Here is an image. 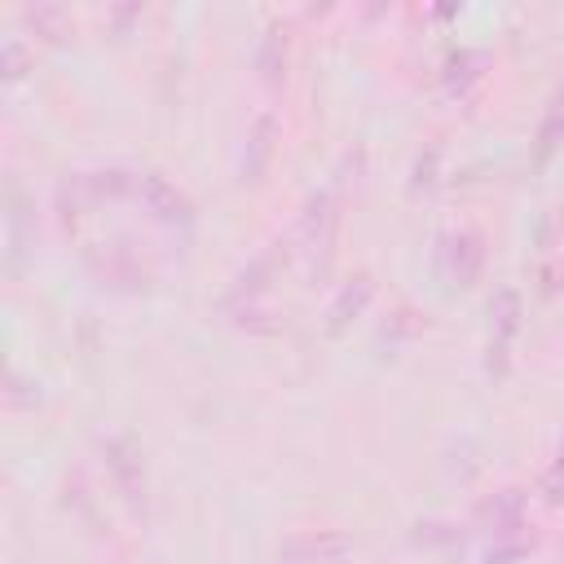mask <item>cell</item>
I'll list each match as a JSON object with an SVG mask.
<instances>
[{
  "mask_svg": "<svg viewBox=\"0 0 564 564\" xmlns=\"http://www.w3.org/2000/svg\"><path fill=\"white\" fill-rule=\"evenodd\" d=\"M335 238H339V185H326L308 194L300 220H295V242L313 260V278H322L335 260Z\"/></svg>",
  "mask_w": 564,
  "mask_h": 564,
  "instance_id": "1",
  "label": "cell"
},
{
  "mask_svg": "<svg viewBox=\"0 0 564 564\" xmlns=\"http://www.w3.org/2000/svg\"><path fill=\"white\" fill-rule=\"evenodd\" d=\"M485 256L489 251H485V234L480 229H471V225L449 229L436 242V273H441V282L449 291H471L480 282V273H485Z\"/></svg>",
  "mask_w": 564,
  "mask_h": 564,
  "instance_id": "2",
  "label": "cell"
},
{
  "mask_svg": "<svg viewBox=\"0 0 564 564\" xmlns=\"http://www.w3.org/2000/svg\"><path fill=\"white\" fill-rule=\"evenodd\" d=\"M520 317H524V300L516 286H498L489 295V344H485V370L489 379H507L511 370V344L520 335Z\"/></svg>",
  "mask_w": 564,
  "mask_h": 564,
  "instance_id": "3",
  "label": "cell"
},
{
  "mask_svg": "<svg viewBox=\"0 0 564 564\" xmlns=\"http://www.w3.org/2000/svg\"><path fill=\"white\" fill-rule=\"evenodd\" d=\"M101 463H106V471H110L119 498L128 502V511H132L137 520H145L150 494H145V463H141L137 441H132V436H106V441H101Z\"/></svg>",
  "mask_w": 564,
  "mask_h": 564,
  "instance_id": "4",
  "label": "cell"
},
{
  "mask_svg": "<svg viewBox=\"0 0 564 564\" xmlns=\"http://www.w3.org/2000/svg\"><path fill=\"white\" fill-rule=\"evenodd\" d=\"M352 538L344 529H295L278 542V564H344Z\"/></svg>",
  "mask_w": 564,
  "mask_h": 564,
  "instance_id": "5",
  "label": "cell"
},
{
  "mask_svg": "<svg viewBox=\"0 0 564 564\" xmlns=\"http://www.w3.org/2000/svg\"><path fill=\"white\" fill-rule=\"evenodd\" d=\"M291 251H295V247H291V242H282V238H278V242H269V247H264V251H260V256H256V260H251V264H247V269L234 278V286H229V295H225V308L234 313V308L260 304V300L269 295L273 278L286 269Z\"/></svg>",
  "mask_w": 564,
  "mask_h": 564,
  "instance_id": "6",
  "label": "cell"
},
{
  "mask_svg": "<svg viewBox=\"0 0 564 564\" xmlns=\"http://www.w3.org/2000/svg\"><path fill=\"white\" fill-rule=\"evenodd\" d=\"M137 198H141V207H145L159 225H167V229H189V225H194V203H189V194L176 189L163 172H137Z\"/></svg>",
  "mask_w": 564,
  "mask_h": 564,
  "instance_id": "7",
  "label": "cell"
},
{
  "mask_svg": "<svg viewBox=\"0 0 564 564\" xmlns=\"http://www.w3.org/2000/svg\"><path fill=\"white\" fill-rule=\"evenodd\" d=\"M88 269H93V278H97L101 286H145V282H150L145 264H141L123 242L88 251Z\"/></svg>",
  "mask_w": 564,
  "mask_h": 564,
  "instance_id": "8",
  "label": "cell"
},
{
  "mask_svg": "<svg viewBox=\"0 0 564 564\" xmlns=\"http://www.w3.org/2000/svg\"><path fill=\"white\" fill-rule=\"evenodd\" d=\"M370 295H375V278H370L366 269L352 273V278L330 295V304H326V335H344V330L366 313Z\"/></svg>",
  "mask_w": 564,
  "mask_h": 564,
  "instance_id": "9",
  "label": "cell"
},
{
  "mask_svg": "<svg viewBox=\"0 0 564 564\" xmlns=\"http://www.w3.org/2000/svg\"><path fill=\"white\" fill-rule=\"evenodd\" d=\"M476 524L494 538H516L524 529V494L520 489H498L476 507Z\"/></svg>",
  "mask_w": 564,
  "mask_h": 564,
  "instance_id": "10",
  "label": "cell"
},
{
  "mask_svg": "<svg viewBox=\"0 0 564 564\" xmlns=\"http://www.w3.org/2000/svg\"><path fill=\"white\" fill-rule=\"evenodd\" d=\"M4 229H9V273H22L31 247H35V220L26 216V198L18 185H9V212H4Z\"/></svg>",
  "mask_w": 564,
  "mask_h": 564,
  "instance_id": "11",
  "label": "cell"
},
{
  "mask_svg": "<svg viewBox=\"0 0 564 564\" xmlns=\"http://www.w3.org/2000/svg\"><path fill=\"white\" fill-rule=\"evenodd\" d=\"M273 132H278V119L264 110L251 119V132H247V145H242V181H264L269 172V159H273Z\"/></svg>",
  "mask_w": 564,
  "mask_h": 564,
  "instance_id": "12",
  "label": "cell"
},
{
  "mask_svg": "<svg viewBox=\"0 0 564 564\" xmlns=\"http://www.w3.org/2000/svg\"><path fill=\"white\" fill-rule=\"evenodd\" d=\"M441 79H445V93H449V97H467V93L485 79V53H480V48H458V53H449Z\"/></svg>",
  "mask_w": 564,
  "mask_h": 564,
  "instance_id": "13",
  "label": "cell"
},
{
  "mask_svg": "<svg viewBox=\"0 0 564 564\" xmlns=\"http://www.w3.org/2000/svg\"><path fill=\"white\" fill-rule=\"evenodd\" d=\"M53 203H57V216H62L66 229H75L88 216V207H97L93 194H88V176L84 172H66L57 181V189H53Z\"/></svg>",
  "mask_w": 564,
  "mask_h": 564,
  "instance_id": "14",
  "label": "cell"
},
{
  "mask_svg": "<svg viewBox=\"0 0 564 564\" xmlns=\"http://www.w3.org/2000/svg\"><path fill=\"white\" fill-rule=\"evenodd\" d=\"M538 145H533V163L542 167V163H551V154L560 150V141H564V79H560V88H555V97L546 101V115H542V123H538V137H533Z\"/></svg>",
  "mask_w": 564,
  "mask_h": 564,
  "instance_id": "15",
  "label": "cell"
},
{
  "mask_svg": "<svg viewBox=\"0 0 564 564\" xmlns=\"http://www.w3.org/2000/svg\"><path fill=\"white\" fill-rule=\"evenodd\" d=\"M22 22H26L35 35L53 40V44H62L66 35H75V18H70L66 4H31V9H22Z\"/></svg>",
  "mask_w": 564,
  "mask_h": 564,
  "instance_id": "16",
  "label": "cell"
},
{
  "mask_svg": "<svg viewBox=\"0 0 564 564\" xmlns=\"http://www.w3.org/2000/svg\"><path fill=\"white\" fill-rule=\"evenodd\" d=\"M84 176H88V194H93V203L137 198V172H128V167H97V172H84Z\"/></svg>",
  "mask_w": 564,
  "mask_h": 564,
  "instance_id": "17",
  "label": "cell"
},
{
  "mask_svg": "<svg viewBox=\"0 0 564 564\" xmlns=\"http://www.w3.org/2000/svg\"><path fill=\"white\" fill-rule=\"evenodd\" d=\"M256 70L264 84H278L282 70H286V26L282 22H269L264 40H260V53H256Z\"/></svg>",
  "mask_w": 564,
  "mask_h": 564,
  "instance_id": "18",
  "label": "cell"
},
{
  "mask_svg": "<svg viewBox=\"0 0 564 564\" xmlns=\"http://www.w3.org/2000/svg\"><path fill=\"white\" fill-rule=\"evenodd\" d=\"M0 70H4V79H22L31 70V53H26V44L18 35H9L0 44Z\"/></svg>",
  "mask_w": 564,
  "mask_h": 564,
  "instance_id": "19",
  "label": "cell"
},
{
  "mask_svg": "<svg viewBox=\"0 0 564 564\" xmlns=\"http://www.w3.org/2000/svg\"><path fill=\"white\" fill-rule=\"evenodd\" d=\"M542 498H546L551 507H560V502H564V441H560L555 463H551V467H546V476H542Z\"/></svg>",
  "mask_w": 564,
  "mask_h": 564,
  "instance_id": "20",
  "label": "cell"
},
{
  "mask_svg": "<svg viewBox=\"0 0 564 564\" xmlns=\"http://www.w3.org/2000/svg\"><path fill=\"white\" fill-rule=\"evenodd\" d=\"M427 322L419 317V313H410V308H397L392 317H388V326H383V335L388 339H410V335H419Z\"/></svg>",
  "mask_w": 564,
  "mask_h": 564,
  "instance_id": "21",
  "label": "cell"
},
{
  "mask_svg": "<svg viewBox=\"0 0 564 564\" xmlns=\"http://www.w3.org/2000/svg\"><path fill=\"white\" fill-rule=\"evenodd\" d=\"M436 163H441V145H427V154H419V163H414V189L436 185Z\"/></svg>",
  "mask_w": 564,
  "mask_h": 564,
  "instance_id": "22",
  "label": "cell"
}]
</instances>
